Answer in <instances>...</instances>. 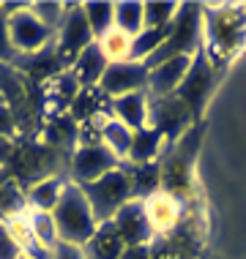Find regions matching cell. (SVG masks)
Returning <instances> with one entry per match:
<instances>
[{
  "mask_svg": "<svg viewBox=\"0 0 246 259\" xmlns=\"http://www.w3.org/2000/svg\"><path fill=\"white\" fill-rule=\"evenodd\" d=\"M101 145L118 161H126V153H129V145H131V131L110 115V120L104 123V131H101Z\"/></svg>",
  "mask_w": 246,
  "mask_h": 259,
  "instance_id": "26",
  "label": "cell"
},
{
  "mask_svg": "<svg viewBox=\"0 0 246 259\" xmlns=\"http://www.w3.org/2000/svg\"><path fill=\"white\" fill-rule=\"evenodd\" d=\"M82 191H85V197L90 202V207H93V215H96L98 224L112 221V219H115V213L126 205V202L134 199V197H131L129 175H126L123 166L107 172L104 178L93 180V183L82 186Z\"/></svg>",
  "mask_w": 246,
  "mask_h": 259,
  "instance_id": "5",
  "label": "cell"
},
{
  "mask_svg": "<svg viewBox=\"0 0 246 259\" xmlns=\"http://www.w3.org/2000/svg\"><path fill=\"white\" fill-rule=\"evenodd\" d=\"M9 227L11 237L17 240V246L22 248V256H33L39 259V248H36V240H33V232H30V221H27V210L19 215H11V219L3 221Z\"/></svg>",
  "mask_w": 246,
  "mask_h": 259,
  "instance_id": "28",
  "label": "cell"
},
{
  "mask_svg": "<svg viewBox=\"0 0 246 259\" xmlns=\"http://www.w3.org/2000/svg\"><path fill=\"white\" fill-rule=\"evenodd\" d=\"M110 115L115 117L118 123H123L129 131H139L148 125V120H151V99H148L145 90L121 96V99H112L110 101Z\"/></svg>",
  "mask_w": 246,
  "mask_h": 259,
  "instance_id": "15",
  "label": "cell"
},
{
  "mask_svg": "<svg viewBox=\"0 0 246 259\" xmlns=\"http://www.w3.org/2000/svg\"><path fill=\"white\" fill-rule=\"evenodd\" d=\"M14 156V139H3L0 137V164H6Z\"/></svg>",
  "mask_w": 246,
  "mask_h": 259,
  "instance_id": "36",
  "label": "cell"
},
{
  "mask_svg": "<svg viewBox=\"0 0 246 259\" xmlns=\"http://www.w3.org/2000/svg\"><path fill=\"white\" fill-rule=\"evenodd\" d=\"M143 210H145V219L156 237L175 232L181 227V221H184V202L178 197H172V194L161 191V188L143 199Z\"/></svg>",
  "mask_w": 246,
  "mask_h": 259,
  "instance_id": "12",
  "label": "cell"
},
{
  "mask_svg": "<svg viewBox=\"0 0 246 259\" xmlns=\"http://www.w3.org/2000/svg\"><path fill=\"white\" fill-rule=\"evenodd\" d=\"M68 180H60V178H44L39 183H33L30 194H27V207L30 210H41V213H52L55 205L60 202L63 197V188H66Z\"/></svg>",
  "mask_w": 246,
  "mask_h": 259,
  "instance_id": "21",
  "label": "cell"
},
{
  "mask_svg": "<svg viewBox=\"0 0 246 259\" xmlns=\"http://www.w3.org/2000/svg\"><path fill=\"white\" fill-rule=\"evenodd\" d=\"M93 41L96 38L90 33L85 14H82V3L66 6V14H63L58 30H55V58H58V63L72 68V63L80 58V52L88 50Z\"/></svg>",
  "mask_w": 246,
  "mask_h": 259,
  "instance_id": "6",
  "label": "cell"
},
{
  "mask_svg": "<svg viewBox=\"0 0 246 259\" xmlns=\"http://www.w3.org/2000/svg\"><path fill=\"white\" fill-rule=\"evenodd\" d=\"M14 58H17V52H14L11 38H9V14L0 6V63H9Z\"/></svg>",
  "mask_w": 246,
  "mask_h": 259,
  "instance_id": "32",
  "label": "cell"
},
{
  "mask_svg": "<svg viewBox=\"0 0 246 259\" xmlns=\"http://www.w3.org/2000/svg\"><path fill=\"white\" fill-rule=\"evenodd\" d=\"M123 169H126V175H129L131 197L139 199V202L161 188V166L159 164H139V166L129 164V166H123Z\"/></svg>",
  "mask_w": 246,
  "mask_h": 259,
  "instance_id": "20",
  "label": "cell"
},
{
  "mask_svg": "<svg viewBox=\"0 0 246 259\" xmlns=\"http://www.w3.org/2000/svg\"><path fill=\"white\" fill-rule=\"evenodd\" d=\"M101 55L107 58V63H126V60H134V38L129 33L112 27L110 33H104L101 38L96 41Z\"/></svg>",
  "mask_w": 246,
  "mask_h": 259,
  "instance_id": "22",
  "label": "cell"
},
{
  "mask_svg": "<svg viewBox=\"0 0 246 259\" xmlns=\"http://www.w3.org/2000/svg\"><path fill=\"white\" fill-rule=\"evenodd\" d=\"M148 125H153L167 139V145H175L194 125V117L178 96H167V99L151 101V120H148Z\"/></svg>",
  "mask_w": 246,
  "mask_h": 259,
  "instance_id": "8",
  "label": "cell"
},
{
  "mask_svg": "<svg viewBox=\"0 0 246 259\" xmlns=\"http://www.w3.org/2000/svg\"><path fill=\"white\" fill-rule=\"evenodd\" d=\"M68 71L77 76L80 88H98L104 71H107V58L101 55V50H98L96 41L88 47V50L80 52V58L72 63V68H68Z\"/></svg>",
  "mask_w": 246,
  "mask_h": 259,
  "instance_id": "18",
  "label": "cell"
},
{
  "mask_svg": "<svg viewBox=\"0 0 246 259\" xmlns=\"http://www.w3.org/2000/svg\"><path fill=\"white\" fill-rule=\"evenodd\" d=\"M200 52H202V9L194 3H181V11H178V17L172 19L164 47H161L145 66L151 68V66H156V63L167 60V58H178V55L197 58Z\"/></svg>",
  "mask_w": 246,
  "mask_h": 259,
  "instance_id": "3",
  "label": "cell"
},
{
  "mask_svg": "<svg viewBox=\"0 0 246 259\" xmlns=\"http://www.w3.org/2000/svg\"><path fill=\"white\" fill-rule=\"evenodd\" d=\"M148 82V66L139 60H126V63H107V71H104L101 82H98V90L112 101L121 99V96L137 93V90H145Z\"/></svg>",
  "mask_w": 246,
  "mask_h": 259,
  "instance_id": "9",
  "label": "cell"
},
{
  "mask_svg": "<svg viewBox=\"0 0 246 259\" xmlns=\"http://www.w3.org/2000/svg\"><path fill=\"white\" fill-rule=\"evenodd\" d=\"M55 227H58L60 243H72V246H88V240L93 237L98 221L93 215V207L82 191V186H77L74 180H68L63 188V197L52 210Z\"/></svg>",
  "mask_w": 246,
  "mask_h": 259,
  "instance_id": "2",
  "label": "cell"
},
{
  "mask_svg": "<svg viewBox=\"0 0 246 259\" xmlns=\"http://www.w3.org/2000/svg\"><path fill=\"white\" fill-rule=\"evenodd\" d=\"M27 221H30V232H33V240H36L39 254L44 251V254L49 256V251H52V248L60 243L58 227H55L52 213H41V210H27Z\"/></svg>",
  "mask_w": 246,
  "mask_h": 259,
  "instance_id": "23",
  "label": "cell"
},
{
  "mask_svg": "<svg viewBox=\"0 0 246 259\" xmlns=\"http://www.w3.org/2000/svg\"><path fill=\"white\" fill-rule=\"evenodd\" d=\"M121 161L104 148V145H77L72 156V175L77 186H88L93 180L104 178L107 172L118 169Z\"/></svg>",
  "mask_w": 246,
  "mask_h": 259,
  "instance_id": "11",
  "label": "cell"
},
{
  "mask_svg": "<svg viewBox=\"0 0 246 259\" xmlns=\"http://www.w3.org/2000/svg\"><path fill=\"white\" fill-rule=\"evenodd\" d=\"M246 50V6H214L202 14V55L219 71Z\"/></svg>",
  "mask_w": 246,
  "mask_h": 259,
  "instance_id": "1",
  "label": "cell"
},
{
  "mask_svg": "<svg viewBox=\"0 0 246 259\" xmlns=\"http://www.w3.org/2000/svg\"><path fill=\"white\" fill-rule=\"evenodd\" d=\"M115 27L129 33L131 38L145 30V3L139 0H121L115 3Z\"/></svg>",
  "mask_w": 246,
  "mask_h": 259,
  "instance_id": "25",
  "label": "cell"
},
{
  "mask_svg": "<svg viewBox=\"0 0 246 259\" xmlns=\"http://www.w3.org/2000/svg\"><path fill=\"white\" fill-rule=\"evenodd\" d=\"M112 224H115L118 235L123 237L126 248L151 246V243L156 240V235H153L151 224H148V219H145V210H143V202H139V199L126 202V205L115 213Z\"/></svg>",
  "mask_w": 246,
  "mask_h": 259,
  "instance_id": "14",
  "label": "cell"
},
{
  "mask_svg": "<svg viewBox=\"0 0 246 259\" xmlns=\"http://www.w3.org/2000/svg\"><path fill=\"white\" fill-rule=\"evenodd\" d=\"M14 131H17V117H14L11 104L0 101V137H3V139H11Z\"/></svg>",
  "mask_w": 246,
  "mask_h": 259,
  "instance_id": "34",
  "label": "cell"
},
{
  "mask_svg": "<svg viewBox=\"0 0 246 259\" xmlns=\"http://www.w3.org/2000/svg\"><path fill=\"white\" fill-rule=\"evenodd\" d=\"M82 14H85L96 41L115 27V3L112 0H88V3H82Z\"/></svg>",
  "mask_w": 246,
  "mask_h": 259,
  "instance_id": "24",
  "label": "cell"
},
{
  "mask_svg": "<svg viewBox=\"0 0 246 259\" xmlns=\"http://www.w3.org/2000/svg\"><path fill=\"white\" fill-rule=\"evenodd\" d=\"M85 254H88V259H121L126 254V243L118 235L115 224L112 221L98 224L93 237H90L88 246H85Z\"/></svg>",
  "mask_w": 246,
  "mask_h": 259,
  "instance_id": "17",
  "label": "cell"
},
{
  "mask_svg": "<svg viewBox=\"0 0 246 259\" xmlns=\"http://www.w3.org/2000/svg\"><path fill=\"white\" fill-rule=\"evenodd\" d=\"M68 115H72V120H77V123H85L90 117H98V115H110V99L98 88H82L80 93H77Z\"/></svg>",
  "mask_w": 246,
  "mask_h": 259,
  "instance_id": "19",
  "label": "cell"
},
{
  "mask_svg": "<svg viewBox=\"0 0 246 259\" xmlns=\"http://www.w3.org/2000/svg\"><path fill=\"white\" fill-rule=\"evenodd\" d=\"M80 90H82L80 82H77V76L68 68L49 74L44 79V85H41V107H44V115L47 117L66 115L72 109V104H74Z\"/></svg>",
  "mask_w": 246,
  "mask_h": 259,
  "instance_id": "13",
  "label": "cell"
},
{
  "mask_svg": "<svg viewBox=\"0 0 246 259\" xmlns=\"http://www.w3.org/2000/svg\"><path fill=\"white\" fill-rule=\"evenodd\" d=\"M3 11L9 14V38L14 52L19 55H39L47 44L55 41V30L47 27L41 19L33 14L30 3L22 6H3Z\"/></svg>",
  "mask_w": 246,
  "mask_h": 259,
  "instance_id": "4",
  "label": "cell"
},
{
  "mask_svg": "<svg viewBox=\"0 0 246 259\" xmlns=\"http://www.w3.org/2000/svg\"><path fill=\"white\" fill-rule=\"evenodd\" d=\"M25 210H27V199L22 197V191L14 183H6L0 188V221L11 219V215H19Z\"/></svg>",
  "mask_w": 246,
  "mask_h": 259,
  "instance_id": "30",
  "label": "cell"
},
{
  "mask_svg": "<svg viewBox=\"0 0 246 259\" xmlns=\"http://www.w3.org/2000/svg\"><path fill=\"white\" fill-rule=\"evenodd\" d=\"M164 145L167 139L159 134L153 125H145L139 131H131V145H129V153H126V161L129 164H156L159 156L164 153Z\"/></svg>",
  "mask_w": 246,
  "mask_h": 259,
  "instance_id": "16",
  "label": "cell"
},
{
  "mask_svg": "<svg viewBox=\"0 0 246 259\" xmlns=\"http://www.w3.org/2000/svg\"><path fill=\"white\" fill-rule=\"evenodd\" d=\"M47 259H88L85 248L82 246H72V243H58L52 251H49Z\"/></svg>",
  "mask_w": 246,
  "mask_h": 259,
  "instance_id": "35",
  "label": "cell"
},
{
  "mask_svg": "<svg viewBox=\"0 0 246 259\" xmlns=\"http://www.w3.org/2000/svg\"><path fill=\"white\" fill-rule=\"evenodd\" d=\"M22 259H33V256H22Z\"/></svg>",
  "mask_w": 246,
  "mask_h": 259,
  "instance_id": "37",
  "label": "cell"
},
{
  "mask_svg": "<svg viewBox=\"0 0 246 259\" xmlns=\"http://www.w3.org/2000/svg\"><path fill=\"white\" fill-rule=\"evenodd\" d=\"M0 259H22V248L17 246L3 221H0Z\"/></svg>",
  "mask_w": 246,
  "mask_h": 259,
  "instance_id": "33",
  "label": "cell"
},
{
  "mask_svg": "<svg viewBox=\"0 0 246 259\" xmlns=\"http://www.w3.org/2000/svg\"><path fill=\"white\" fill-rule=\"evenodd\" d=\"M181 3L172 0H151L145 3V27H170L172 19L178 17Z\"/></svg>",
  "mask_w": 246,
  "mask_h": 259,
  "instance_id": "29",
  "label": "cell"
},
{
  "mask_svg": "<svg viewBox=\"0 0 246 259\" xmlns=\"http://www.w3.org/2000/svg\"><path fill=\"white\" fill-rule=\"evenodd\" d=\"M216 85V68L208 63L205 55H197V58L192 60V68H189L184 85L178 88V99L186 104V109L192 112L194 123L202 117V112H205V104L210 99V90H214Z\"/></svg>",
  "mask_w": 246,
  "mask_h": 259,
  "instance_id": "7",
  "label": "cell"
},
{
  "mask_svg": "<svg viewBox=\"0 0 246 259\" xmlns=\"http://www.w3.org/2000/svg\"><path fill=\"white\" fill-rule=\"evenodd\" d=\"M192 60L194 58L178 55V58H167V60L148 68V82H145L148 99L156 101V99H167V96L178 93V88L184 85L189 68H192Z\"/></svg>",
  "mask_w": 246,
  "mask_h": 259,
  "instance_id": "10",
  "label": "cell"
},
{
  "mask_svg": "<svg viewBox=\"0 0 246 259\" xmlns=\"http://www.w3.org/2000/svg\"><path fill=\"white\" fill-rule=\"evenodd\" d=\"M30 9L41 22H44L47 27H52V30H58L63 14H66V6L63 3H30Z\"/></svg>",
  "mask_w": 246,
  "mask_h": 259,
  "instance_id": "31",
  "label": "cell"
},
{
  "mask_svg": "<svg viewBox=\"0 0 246 259\" xmlns=\"http://www.w3.org/2000/svg\"><path fill=\"white\" fill-rule=\"evenodd\" d=\"M167 33H170V27H145L139 36H134V60H139V63L151 60L164 47Z\"/></svg>",
  "mask_w": 246,
  "mask_h": 259,
  "instance_id": "27",
  "label": "cell"
}]
</instances>
